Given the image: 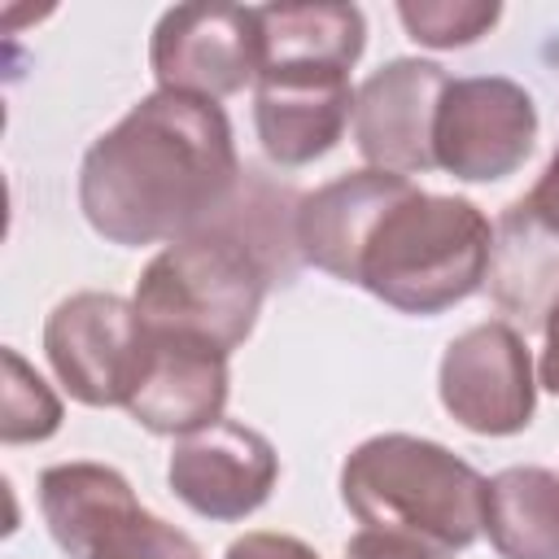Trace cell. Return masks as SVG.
<instances>
[{
  "label": "cell",
  "mask_w": 559,
  "mask_h": 559,
  "mask_svg": "<svg viewBox=\"0 0 559 559\" xmlns=\"http://www.w3.org/2000/svg\"><path fill=\"white\" fill-rule=\"evenodd\" d=\"M240 179L231 118L218 100L148 92L87 144L79 210L109 245H170L210 227Z\"/></svg>",
  "instance_id": "1"
},
{
  "label": "cell",
  "mask_w": 559,
  "mask_h": 559,
  "mask_svg": "<svg viewBox=\"0 0 559 559\" xmlns=\"http://www.w3.org/2000/svg\"><path fill=\"white\" fill-rule=\"evenodd\" d=\"M493 223L467 197L424 192L406 175L367 218L345 284H358L397 314L432 319L485 288Z\"/></svg>",
  "instance_id": "2"
},
{
  "label": "cell",
  "mask_w": 559,
  "mask_h": 559,
  "mask_svg": "<svg viewBox=\"0 0 559 559\" xmlns=\"http://www.w3.org/2000/svg\"><path fill=\"white\" fill-rule=\"evenodd\" d=\"M280 284L266 253L227 218L162 245L135 280V310L148 332L210 345L231 358Z\"/></svg>",
  "instance_id": "3"
},
{
  "label": "cell",
  "mask_w": 559,
  "mask_h": 559,
  "mask_svg": "<svg viewBox=\"0 0 559 559\" xmlns=\"http://www.w3.org/2000/svg\"><path fill=\"white\" fill-rule=\"evenodd\" d=\"M341 502L362 528H393L441 550H467L480 537L485 476L415 432H376L341 463Z\"/></svg>",
  "instance_id": "4"
},
{
  "label": "cell",
  "mask_w": 559,
  "mask_h": 559,
  "mask_svg": "<svg viewBox=\"0 0 559 559\" xmlns=\"http://www.w3.org/2000/svg\"><path fill=\"white\" fill-rule=\"evenodd\" d=\"M44 358L74 402L127 411L148 358V328L131 297L83 288L44 319Z\"/></svg>",
  "instance_id": "5"
},
{
  "label": "cell",
  "mask_w": 559,
  "mask_h": 559,
  "mask_svg": "<svg viewBox=\"0 0 559 559\" xmlns=\"http://www.w3.org/2000/svg\"><path fill=\"white\" fill-rule=\"evenodd\" d=\"M537 367L515 323L489 319L459 332L437 367L445 415L476 437H515L537 411Z\"/></svg>",
  "instance_id": "6"
},
{
  "label": "cell",
  "mask_w": 559,
  "mask_h": 559,
  "mask_svg": "<svg viewBox=\"0 0 559 559\" xmlns=\"http://www.w3.org/2000/svg\"><path fill=\"white\" fill-rule=\"evenodd\" d=\"M533 144L537 105L524 83L507 74L450 79L432 131L437 170L463 183H498L528 162Z\"/></svg>",
  "instance_id": "7"
},
{
  "label": "cell",
  "mask_w": 559,
  "mask_h": 559,
  "mask_svg": "<svg viewBox=\"0 0 559 559\" xmlns=\"http://www.w3.org/2000/svg\"><path fill=\"white\" fill-rule=\"evenodd\" d=\"M157 92L223 100L258 83L262 31L258 9L245 4H175L157 17L148 39Z\"/></svg>",
  "instance_id": "8"
},
{
  "label": "cell",
  "mask_w": 559,
  "mask_h": 559,
  "mask_svg": "<svg viewBox=\"0 0 559 559\" xmlns=\"http://www.w3.org/2000/svg\"><path fill=\"white\" fill-rule=\"evenodd\" d=\"M445 87V66L428 57H393L371 70L354 92V144L362 162L406 179L437 170L432 131Z\"/></svg>",
  "instance_id": "9"
},
{
  "label": "cell",
  "mask_w": 559,
  "mask_h": 559,
  "mask_svg": "<svg viewBox=\"0 0 559 559\" xmlns=\"http://www.w3.org/2000/svg\"><path fill=\"white\" fill-rule=\"evenodd\" d=\"M280 480L275 445L236 419H218L192 437H179L166 463L170 493L214 524H236L266 507Z\"/></svg>",
  "instance_id": "10"
},
{
  "label": "cell",
  "mask_w": 559,
  "mask_h": 559,
  "mask_svg": "<svg viewBox=\"0 0 559 559\" xmlns=\"http://www.w3.org/2000/svg\"><path fill=\"white\" fill-rule=\"evenodd\" d=\"M354 92L341 70H262L253 83L262 153L284 170L328 157L345 127H354Z\"/></svg>",
  "instance_id": "11"
},
{
  "label": "cell",
  "mask_w": 559,
  "mask_h": 559,
  "mask_svg": "<svg viewBox=\"0 0 559 559\" xmlns=\"http://www.w3.org/2000/svg\"><path fill=\"white\" fill-rule=\"evenodd\" d=\"M231 393L227 354L148 332V358L140 371V384L127 402V415L148 428L153 437H192L223 419Z\"/></svg>",
  "instance_id": "12"
},
{
  "label": "cell",
  "mask_w": 559,
  "mask_h": 559,
  "mask_svg": "<svg viewBox=\"0 0 559 559\" xmlns=\"http://www.w3.org/2000/svg\"><path fill=\"white\" fill-rule=\"evenodd\" d=\"M262 70H341L349 74L367 48V17L345 0L262 4Z\"/></svg>",
  "instance_id": "13"
},
{
  "label": "cell",
  "mask_w": 559,
  "mask_h": 559,
  "mask_svg": "<svg viewBox=\"0 0 559 559\" xmlns=\"http://www.w3.org/2000/svg\"><path fill=\"white\" fill-rule=\"evenodd\" d=\"M135 507L131 480L109 463L74 459L39 472V515L70 559H87V550Z\"/></svg>",
  "instance_id": "14"
},
{
  "label": "cell",
  "mask_w": 559,
  "mask_h": 559,
  "mask_svg": "<svg viewBox=\"0 0 559 559\" xmlns=\"http://www.w3.org/2000/svg\"><path fill=\"white\" fill-rule=\"evenodd\" d=\"M480 533L498 559H559V472L537 463L493 472L485 480Z\"/></svg>",
  "instance_id": "15"
},
{
  "label": "cell",
  "mask_w": 559,
  "mask_h": 559,
  "mask_svg": "<svg viewBox=\"0 0 559 559\" xmlns=\"http://www.w3.org/2000/svg\"><path fill=\"white\" fill-rule=\"evenodd\" d=\"M502 314L524 328H542L546 310L559 297V240L546 236L520 201H511L493 223V253L485 275Z\"/></svg>",
  "instance_id": "16"
},
{
  "label": "cell",
  "mask_w": 559,
  "mask_h": 559,
  "mask_svg": "<svg viewBox=\"0 0 559 559\" xmlns=\"http://www.w3.org/2000/svg\"><path fill=\"white\" fill-rule=\"evenodd\" d=\"M4 358V397H0V441L4 445H26V441H48L61 428V397L44 384V376L13 349H0Z\"/></svg>",
  "instance_id": "17"
},
{
  "label": "cell",
  "mask_w": 559,
  "mask_h": 559,
  "mask_svg": "<svg viewBox=\"0 0 559 559\" xmlns=\"http://www.w3.org/2000/svg\"><path fill=\"white\" fill-rule=\"evenodd\" d=\"M502 17L498 0H402L397 22L424 48H467Z\"/></svg>",
  "instance_id": "18"
},
{
  "label": "cell",
  "mask_w": 559,
  "mask_h": 559,
  "mask_svg": "<svg viewBox=\"0 0 559 559\" xmlns=\"http://www.w3.org/2000/svg\"><path fill=\"white\" fill-rule=\"evenodd\" d=\"M87 559H205V555L183 528L135 507L87 550Z\"/></svg>",
  "instance_id": "19"
},
{
  "label": "cell",
  "mask_w": 559,
  "mask_h": 559,
  "mask_svg": "<svg viewBox=\"0 0 559 559\" xmlns=\"http://www.w3.org/2000/svg\"><path fill=\"white\" fill-rule=\"evenodd\" d=\"M345 559H454V550H441L424 537L393 528H358L345 542Z\"/></svg>",
  "instance_id": "20"
},
{
  "label": "cell",
  "mask_w": 559,
  "mask_h": 559,
  "mask_svg": "<svg viewBox=\"0 0 559 559\" xmlns=\"http://www.w3.org/2000/svg\"><path fill=\"white\" fill-rule=\"evenodd\" d=\"M223 559H323L314 546H306L293 533H271V528H253L245 537H236Z\"/></svg>",
  "instance_id": "21"
},
{
  "label": "cell",
  "mask_w": 559,
  "mask_h": 559,
  "mask_svg": "<svg viewBox=\"0 0 559 559\" xmlns=\"http://www.w3.org/2000/svg\"><path fill=\"white\" fill-rule=\"evenodd\" d=\"M520 205H524V214H528L546 236L559 240V148L550 153V162H546V170L537 175V183L520 197Z\"/></svg>",
  "instance_id": "22"
},
{
  "label": "cell",
  "mask_w": 559,
  "mask_h": 559,
  "mask_svg": "<svg viewBox=\"0 0 559 559\" xmlns=\"http://www.w3.org/2000/svg\"><path fill=\"white\" fill-rule=\"evenodd\" d=\"M537 384L559 397V297L542 319V358H537Z\"/></svg>",
  "instance_id": "23"
}]
</instances>
